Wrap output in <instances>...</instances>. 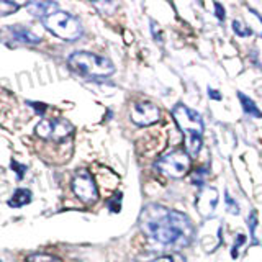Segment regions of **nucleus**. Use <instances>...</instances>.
Returning a JSON list of instances; mask_svg holds the SVG:
<instances>
[{
    "label": "nucleus",
    "mask_w": 262,
    "mask_h": 262,
    "mask_svg": "<svg viewBox=\"0 0 262 262\" xmlns=\"http://www.w3.org/2000/svg\"><path fill=\"white\" fill-rule=\"evenodd\" d=\"M72 190L76 196L84 203H94L98 199V190L94 177L87 170H79L72 179Z\"/></svg>",
    "instance_id": "6"
},
{
    "label": "nucleus",
    "mask_w": 262,
    "mask_h": 262,
    "mask_svg": "<svg viewBox=\"0 0 262 262\" xmlns=\"http://www.w3.org/2000/svg\"><path fill=\"white\" fill-rule=\"evenodd\" d=\"M30 106H33V108H35L39 115H43L45 113V110H46V105L45 103H36V102H31L30 103Z\"/></svg>",
    "instance_id": "26"
},
{
    "label": "nucleus",
    "mask_w": 262,
    "mask_h": 262,
    "mask_svg": "<svg viewBox=\"0 0 262 262\" xmlns=\"http://www.w3.org/2000/svg\"><path fill=\"white\" fill-rule=\"evenodd\" d=\"M233 31L239 38H246V36H251L252 35V30L249 27H244V25L239 20H233Z\"/></svg>",
    "instance_id": "16"
},
{
    "label": "nucleus",
    "mask_w": 262,
    "mask_h": 262,
    "mask_svg": "<svg viewBox=\"0 0 262 262\" xmlns=\"http://www.w3.org/2000/svg\"><path fill=\"white\" fill-rule=\"evenodd\" d=\"M12 167L15 169V172H18V179H21L23 174H25V170H27V166H20V164L15 162V161H12Z\"/></svg>",
    "instance_id": "24"
},
{
    "label": "nucleus",
    "mask_w": 262,
    "mask_h": 262,
    "mask_svg": "<svg viewBox=\"0 0 262 262\" xmlns=\"http://www.w3.org/2000/svg\"><path fill=\"white\" fill-rule=\"evenodd\" d=\"M213 7H215V16H216V18H218L220 21H225L226 15H225V8H223V5L218 4V2H215V4H213Z\"/></svg>",
    "instance_id": "23"
},
{
    "label": "nucleus",
    "mask_w": 262,
    "mask_h": 262,
    "mask_svg": "<svg viewBox=\"0 0 262 262\" xmlns=\"http://www.w3.org/2000/svg\"><path fill=\"white\" fill-rule=\"evenodd\" d=\"M68 62L74 71L87 77H108L115 72V66L110 59L87 51L71 54Z\"/></svg>",
    "instance_id": "3"
},
{
    "label": "nucleus",
    "mask_w": 262,
    "mask_h": 262,
    "mask_svg": "<svg viewBox=\"0 0 262 262\" xmlns=\"http://www.w3.org/2000/svg\"><path fill=\"white\" fill-rule=\"evenodd\" d=\"M10 35L13 36L15 41L18 43H25V45H38L41 43V38L36 36L35 33H31L28 28H25L23 25H13V27L8 28Z\"/></svg>",
    "instance_id": "9"
},
{
    "label": "nucleus",
    "mask_w": 262,
    "mask_h": 262,
    "mask_svg": "<svg viewBox=\"0 0 262 262\" xmlns=\"http://www.w3.org/2000/svg\"><path fill=\"white\" fill-rule=\"evenodd\" d=\"M246 241H248V237H246V234H236V239H234V244L231 248V257L233 259H237V251H239L241 246L246 244Z\"/></svg>",
    "instance_id": "19"
},
{
    "label": "nucleus",
    "mask_w": 262,
    "mask_h": 262,
    "mask_svg": "<svg viewBox=\"0 0 262 262\" xmlns=\"http://www.w3.org/2000/svg\"><path fill=\"white\" fill-rule=\"evenodd\" d=\"M161 118V110L158 105L151 102H139L135 103L131 108V120L138 126H151L154 123H158Z\"/></svg>",
    "instance_id": "8"
},
{
    "label": "nucleus",
    "mask_w": 262,
    "mask_h": 262,
    "mask_svg": "<svg viewBox=\"0 0 262 262\" xmlns=\"http://www.w3.org/2000/svg\"><path fill=\"white\" fill-rule=\"evenodd\" d=\"M154 167L158 169L161 174L167 176L170 179H182L188 174L192 167V158L187 151L174 149L170 152L162 154L161 158L156 161Z\"/></svg>",
    "instance_id": "5"
},
{
    "label": "nucleus",
    "mask_w": 262,
    "mask_h": 262,
    "mask_svg": "<svg viewBox=\"0 0 262 262\" xmlns=\"http://www.w3.org/2000/svg\"><path fill=\"white\" fill-rule=\"evenodd\" d=\"M218 202H220V195H218L216 188H213L210 185H203V187H200V190L196 192L195 208L200 213V216L211 218L216 211Z\"/></svg>",
    "instance_id": "7"
},
{
    "label": "nucleus",
    "mask_w": 262,
    "mask_h": 262,
    "mask_svg": "<svg viewBox=\"0 0 262 262\" xmlns=\"http://www.w3.org/2000/svg\"><path fill=\"white\" fill-rule=\"evenodd\" d=\"M27 8L33 16H38V18L45 20L46 16L57 12V4L56 2H30Z\"/></svg>",
    "instance_id": "10"
},
{
    "label": "nucleus",
    "mask_w": 262,
    "mask_h": 262,
    "mask_svg": "<svg viewBox=\"0 0 262 262\" xmlns=\"http://www.w3.org/2000/svg\"><path fill=\"white\" fill-rule=\"evenodd\" d=\"M151 31L154 33V36H156V41H159V43H161V35H159V31H158V25H156V23H152L151 21Z\"/></svg>",
    "instance_id": "27"
},
{
    "label": "nucleus",
    "mask_w": 262,
    "mask_h": 262,
    "mask_svg": "<svg viewBox=\"0 0 262 262\" xmlns=\"http://www.w3.org/2000/svg\"><path fill=\"white\" fill-rule=\"evenodd\" d=\"M208 97L211 98V100H221V94L218 92V90H215V89H211V87H208Z\"/></svg>",
    "instance_id": "25"
},
{
    "label": "nucleus",
    "mask_w": 262,
    "mask_h": 262,
    "mask_svg": "<svg viewBox=\"0 0 262 262\" xmlns=\"http://www.w3.org/2000/svg\"><path fill=\"white\" fill-rule=\"evenodd\" d=\"M205 177H207V169H199V170H195V172H193V176H192V184L196 185V187L207 185V184H205Z\"/></svg>",
    "instance_id": "20"
},
{
    "label": "nucleus",
    "mask_w": 262,
    "mask_h": 262,
    "mask_svg": "<svg viewBox=\"0 0 262 262\" xmlns=\"http://www.w3.org/2000/svg\"><path fill=\"white\" fill-rule=\"evenodd\" d=\"M152 262H187V259L180 254H167V256H161L154 259Z\"/></svg>",
    "instance_id": "22"
},
{
    "label": "nucleus",
    "mask_w": 262,
    "mask_h": 262,
    "mask_svg": "<svg viewBox=\"0 0 262 262\" xmlns=\"http://www.w3.org/2000/svg\"><path fill=\"white\" fill-rule=\"evenodd\" d=\"M237 98H239V102H241V108H243L244 115H248V117H252V118H257V120L262 118V112L259 110V106L256 105V102H254L251 97L244 95L243 92H237Z\"/></svg>",
    "instance_id": "11"
},
{
    "label": "nucleus",
    "mask_w": 262,
    "mask_h": 262,
    "mask_svg": "<svg viewBox=\"0 0 262 262\" xmlns=\"http://www.w3.org/2000/svg\"><path fill=\"white\" fill-rule=\"evenodd\" d=\"M28 262H62L59 257L51 256V254H45V252H35L27 259Z\"/></svg>",
    "instance_id": "15"
},
{
    "label": "nucleus",
    "mask_w": 262,
    "mask_h": 262,
    "mask_svg": "<svg viewBox=\"0 0 262 262\" xmlns=\"http://www.w3.org/2000/svg\"><path fill=\"white\" fill-rule=\"evenodd\" d=\"M36 135L43 139H51L53 135V121L49 120H41L38 125H36Z\"/></svg>",
    "instance_id": "14"
},
{
    "label": "nucleus",
    "mask_w": 262,
    "mask_h": 262,
    "mask_svg": "<svg viewBox=\"0 0 262 262\" xmlns=\"http://www.w3.org/2000/svg\"><path fill=\"white\" fill-rule=\"evenodd\" d=\"M248 226H249V231H251V237H252V244L256 246L257 239H256V226H257V213L256 211H251L249 216H248Z\"/></svg>",
    "instance_id": "17"
},
{
    "label": "nucleus",
    "mask_w": 262,
    "mask_h": 262,
    "mask_svg": "<svg viewBox=\"0 0 262 262\" xmlns=\"http://www.w3.org/2000/svg\"><path fill=\"white\" fill-rule=\"evenodd\" d=\"M139 228L152 241L172 248H187L195 237V228L188 215L156 203L144 207Z\"/></svg>",
    "instance_id": "1"
},
{
    "label": "nucleus",
    "mask_w": 262,
    "mask_h": 262,
    "mask_svg": "<svg viewBox=\"0 0 262 262\" xmlns=\"http://www.w3.org/2000/svg\"><path fill=\"white\" fill-rule=\"evenodd\" d=\"M31 202V192L28 188H18V190L13 192V196L8 202L10 207H25Z\"/></svg>",
    "instance_id": "13"
},
{
    "label": "nucleus",
    "mask_w": 262,
    "mask_h": 262,
    "mask_svg": "<svg viewBox=\"0 0 262 262\" xmlns=\"http://www.w3.org/2000/svg\"><path fill=\"white\" fill-rule=\"evenodd\" d=\"M72 125L68 123L66 120H54L53 121V135L51 139L54 141H62V139L69 138V135L72 133Z\"/></svg>",
    "instance_id": "12"
},
{
    "label": "nucleus",
    "mask_w": 262,
    "mask_h": 262,
    "mask_svg": "<svg viewBox=\"0 0 262 262\" xmlns=\"http://www.w3.org/2000/svg\"><path fill=\"white\" fill-rule=\"evenodd\" d=\"M43 25L49 33H53L56 38L64 41H76L82 36V31H84L77 16L62 10H57L53 15L46 16Z\"/></svg>",
    "instance_id": "4"
},
{
    "label": "nucleus",
    "mask_w": 262,
    "mask_h": 262,
    "mask_svg": "<svg viewBox=\"0 0 262 262\" xmlns=\"http://www.w3.org/2000/svg\"><path fill=\"white\" fill-rule=\"evenodd\" d=\"M172 117H174L179 129L182 131L185 138V149L188 156L193 159L199 156L202 144H203V133H205V123L199 112L188 108L184 103H177L172 108Z\"/></svg>",
    "instance_id": "2"
},
{
    "label": "nucleus",
    "mask_w": 262,
    "mask_h": 262,
    "mask_svg": "<svg viewBox=\"0 0 262 262\" xmlns=\"http://www.w3.org/2000/svg\"><path fill=\"white\" fill-rule=\"evenodd\" d=\"M20 5L15 2H0V16L2 15H10L15 10H18Z\"/></svg>",
    "instance_id": "21"
},
{
    "label": "nucleus",
    "mask_w": 262,
    "mask_h": 262,
    "mask_svg": "<svg viewBox=\"0 0 262 262\" xmlns=\"http://www.w3.org/2000/svg\"><path fill=\"white\" fill-rule=\"evenodd\" d=\"M225 202H226V210L229 213H233V215H239V205L236 203V200L229 195L228 190L225 192Z\"/></svg>",
    "instance_id": "18"
}]
</instances>
